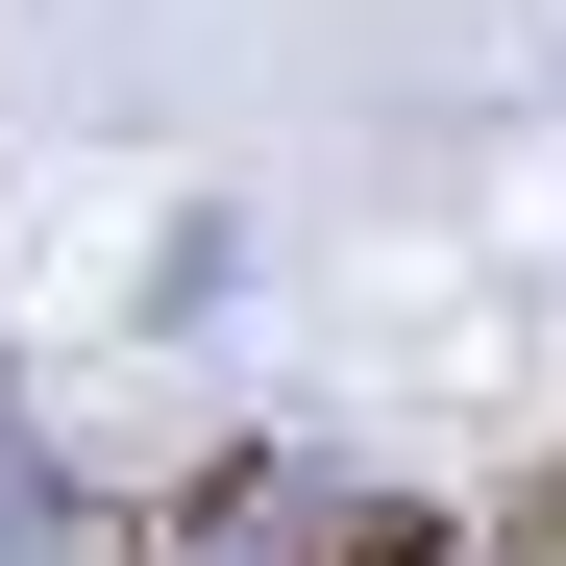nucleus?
I'll return each instance as SVG.
<instances>
[{"label":"nucleus","mask_w":566,"mask_h":566,"mask_svg":"<svg viewBox=\"0 0 566 566\" xmlns=\"http://www.w3.org/2000/svg\"><path fill=\"white\" fill-rule=\"evenodd\" d=\"M345 566H443V542H419V517H345Z\"/></svg>","instance_id":"1"}]
</instances>
